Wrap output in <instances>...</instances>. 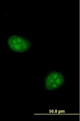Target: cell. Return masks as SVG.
Masks as SVG:
<instances>
[{
  "instance_id": "6da1fadb",
  "label": "cell",
  "mask_w": 80,
  "mask_h": 121,
  "mask_svg": "<svg viewBox=\"0 0 80 121\" xmlns=\"http://www.w3.org/2000/svg\"><path fill=\"white\" fill-rule=\"evenodd\" d=\"M64 76L61 72L56 71L50 72L44 78V88L49 91H54L59 89L64 83Z\"/></svg>"
},
{
  "instance_id": "7a4b0ae2",
  "label": "cell",
  "mask_w": 80,
  "mask_h": 121,
  "mask_svg": "<svg viewBox=\"0 0 80 121\" xmlns=\"http://www.w3.org/2000/svg\"><path fill=\"white\" fill-rule=\"evenodd\" d=\"M8 43L12 50L17 52H24L30 47V43L27 40L18 36L13 35L9 37Z\"/></svg>"
}]
</instances>
